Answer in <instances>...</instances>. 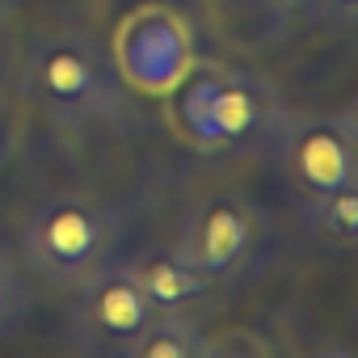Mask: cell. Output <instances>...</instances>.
<instances>
[{"label":"cell","instance_id":"cell-9","mask_svg":"<svg viewBox=\"0 0 358 358\" xmlns=\"http://www.w3.org/2000/svg\"><path fill=\"white\" fill-rule=\"evenodd\" d=\"M295 203H299V224H303L308 241H316L324 249L358 245V182L324 190V194H303Z\"/></svg>","mask_w":358,"mask_h":358},{"label":"cell","instance_id":"cell-2","mask_svg":"<svg viewBox=\"0 0 358 358\" xmlns=\"http://www.w3.org/2000/svg\"><path fill=\"white\" fill-rule=\"evenodd\" d=\"M30 97L64 127H97V122H122L127 110V85L114 68V55H106L89 34H51L34 47L26 68Z\"/></svg>","mask_w":358,"mask_h":358},{"label":"cell","instance_id":"cell-11","mask_svg":"<svg viewBox=\"0 0 358 358\" xmlns=\"http://www.w3.org/2000/svg\"><path fill=\"white\" fill-rule=\"evenodd\" d=\"M215 341L203 333V320L152 316L148 329L127 345L122 358H215Z\"/></svg>","mask_w":358,"mask_h":358},{"label":"cell","instance_id":"cell-6","mask_svg":"<svg viewBox=\"0 0 358 358\" xmlns=\"http://www.w3.org/2000/svg\"><path fill=\"white\" fill-rule=\"evenodd\" d=\"M152 303L131 270V262H110L85 287L72 291L68 308V345L93 358H122L127 345L148 329Z\"/></svg>","mask_w":358,"mask_h":358},{"label":"cell","instance_id":"cell-7","mask_svg":"<svg viewBox=\"0 0 358 358\" xmlns=\"http://www.w3.org/2000/svg\"><path fill=\"white\" fill-rule=\"evenodd\" d=\"M190 34L182 17L169 9H139L122 22L118 47H114V68L127 89H173L190 72Z\"/></svg>","mask_w":358,"mask_h":358},{"label":"cell","instance_id":"cell-4","mask_svg":"<svg viewBox=\"0 0 358 358\" xmlns=\"http://www.w3.org/2000/svg\"><path fill=\"white\" fill-rule=\"evenodd\" d=\"M173 89H177V118H182L186 135L207 152L262 139V131L278 114V97L270 93L266 80L220 64H203V68L190 64V72Z\"/></svg>","mask_w":358,"mask_h":358},{"label":"cell","instance_id":"cell-5","mask_svg":"<svg viewBox=\"0 0 358 358\" xmlns=\"http://www.w3.org/2000/svg\"><path fill=\"white\" fill-rule=\"evenodd\" d=\"M266 232H270L266 211L253 199H245L236 190H220L190 211L173 253L190 262L194 270H203L207 278L232 287L245 270H253Z\"/></svg>","mask_w":358,"mask_h":358},{"label":"cell","instance_id":"cell-3","mask_svg":"<svg viewBox=\"0 0 358 358\" xmlns=\"http://www.w3.org/2000/svg\"><path fill=\"white\" fill-rule=\"evenodd\" d=\"M270 160L278 164L282 182L303 194H324L337 186L358 182V131H354V106H341L333 114L324 110H282L270 118V127L257 139Z\"/></svg>","mask_w":358,"mask_h":358},{"label":"cell","instance_id":"cell-10","mask_svg":"<svg viewBox=\"0 0 358 358\" xmlns=\"http://www.w3.org/2000/svg\"><path fill=\"white\" fill-rule=\"evenodd\" d=\"M245 5L270 34L350 30L358 17V0H245Z\"/></svg>","mask_w":358,"mask_h":358},{"label":"cell","instance_id":"cell-13","mask_svg":"<svg viewBox=\"0 0 358 358\" xmlns=\"http://www.w3.org/2000/svg\"><path fill=\"white\" fill-rule=\"evenodd\" d=\"M9 5H13V0H0V17H5V13H9Z\"/></svg>","mask_w":358,"mask_h":358},{"label":"cell","instance_id":"cell-1","mask_svg":"<svg viewBox=\"0 0 358 358\" xmlns=\"http://www.w3.org/2000/svg\"><path fill=\"white\" fill-rule=\"evenodd\" d=\"M122 215L93 194L43 199L22 224V262L47 287L76 291L118 262Z\"/></svg>","mask_w":358,"mask_h":358},{"label":"cell","instance_id":"cell-8","mask_svg":"<svg viewBox=\"0 0 358 358\" xmlns=\"http://www.w3.org/2000/svg\"><path fill=\"white\" fill-rule=\"evenodd\" d=\"M148 303L156 316H186V320H207L220 303H224V282L207 278L203 270H194L190 262H182L173 249L169 253H148L139 262H131Z\"/></svg>","mask_w":358,"mask_h":358},{"label":"cell","instance_id":"cell-12","mask_svg":"<svg viewBox=\"0 0 358 358\" xmlns=\"http://www.w3.org/2000/svg\"><path fill=\"white\" fill-rule=\"evenodd\" d=\"M30 308H34V295H30V287L22 282V274H17V266L0 253V341H9L22 324H26V316H30Z\"/></svg>","mask_w":358,"mask_h":358}]
</instances>
